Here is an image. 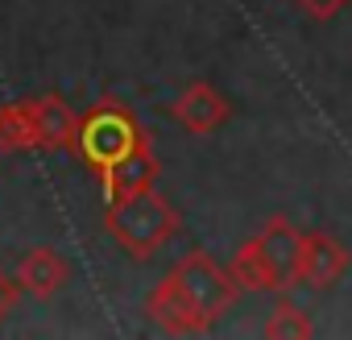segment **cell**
I'll use <instances>...</instances> for the list:
<instances>
[{
  "label": "cell",
  "instance_id": "8fae6325",
  "mask_svg": "<svg viewBox=\"0 0 352 340\" xmlns=\"http://www.w3.org/2000/svg\"><path fill=\"white\" fill-rule=\"evenodd\" d=\"M0 149H5V153H25V149H38L34 96L0 108Z\"/></svg>",
  "mask_w": 352,
  "mask_h": 340
},
{
  "label": "cell",
  "instance_id": "52a82bcc",
  "mask_svg": "<svg viewBox=\"0 0 352 340\" xmlns=\"http://www.w3.org/2000/svg\"><path fill=\"white\" fill-rule=\"evenodd\" d=\"M174 120H179L187 133H216V129H224L228 120H232V104H228V96L224 92H216L212 83H204V79H195V83H187L183 92H179V100H174Z\"/></svg>",
  "mask_w": 352,
  "mask_h": 340
},
{
  "label": "cell",
  "instance_id": "277c9868",
  "mask_svg": "<svg viewBox=\"0 0 352 340\" xmlns=\"http://www.w3.org/2000/svg\"><path fill=\"white\" fill-rule=\"evenodd\" d=\"M170 274L183 282V290L199 303V311H204L212 323H216V319L236 303V295H241V282L232 278V270L220 266V262H216L212 253H204V249H191Z\"/></svg>",
  "mask_w": 352,
  "mask_h": 340
},
{
  "label": "cell",
  "instance_id": "9c48e42d",
  "mask_svg": "<svg viewBox=\"0 0 352 340\" xmlns=\"http://www.w3.org/2000/svg\"><path fill=\"white\" fill-rule=\"evenodd\" d=\"M34 120H38V149H75L79 112L63 96H34Z\"/></svg>",
  "mask_w": 352,
  "mask_h": 340
},
{
  "label": "cell",
  "instance_id": "4fadbf2b",
  "mask_svg": "<svg viewBox=\"0 0 352 340\" xmlns=\"http://www.w3.org/2000/svg\"><path fill=\"white\" fill-rule=\"evenodd\" d=\"M298 13H307L311 21H331L340 9H348V0H290Z\"/></svg>",
  "mask_w": 352,
  "mask_h": 340
},
{
  "label": "cell",
  "instance_id": "5bb4252c",
  "mask_svg": "<svg viewBox=\"0 0 352 340\" xmlns=\"http://www.w3.org/2000/svg\"><path fill=\"white\" fill-rule=\"evenodd\" d=\"M17 299H21V282H17V274L0 270V323L9 319V311L17 307Z\"/></svg>",
  "mask_w": 352,
  "mask_h": 340
},
{
  "label": "cell",
  "instance_id": "30bf717a",
  "mask_svg": "<svg viewBox=\"0 0 352 340\" xmlns=\"http://www.w3.org/2000/svg\"><path fill=\"white\" fill-rule=\"evenodd\" d=\"M153 179H157V158L153 149H141L133 162H124L120 170H112L108 179H100L104 187V200H129V195H141V191H153Z\"/></svg>",
  "mask_w": 352,
  "mask_h": 340
},
{
  "label": "cell",
  "instance_id": "7a4b0ae2",
  "mask_svg": "<svg viewBox=\"0 0 352 340\" xmlns=\"http://www.w3.org/2000/svg\"><path fill=\"white\" fill-rule=\"evenodd\" d=\"M183 229V216L174 212V204L157 191H141L129 200H112L104 212V233L112 245L137 262H149L162 245H170Z\"/></svg>",
  "mask_w": 352,
  "mask_h": 340
},
{
  "label": "cell",
  "instance_id": "7c38bea8",
  "mask_svg": "<svg viewBox=\"0 0 352 340\" xmlns=\"http://www.w3.org/2000/svg\"><path fill=\"white\" fill-rule=\"evenodd\" d=\"M261 332L270 336V340H302V336H311V315L294 303V299H282L270 315H265V323H261Z\"/></svg>",
  "mask_w": 352,
  "mask_h": 340
},
{
  "label": "cell",
  "instance_id": "3957f363",
  "mask_svg": "<svg viewBox=\"0 0 352 340\" xmlns=\"http://www.w3.org/2000/svg\"><path fill=\"white\" fill-rule=\"evenodd\" d=\"M298 245H302V233L274 216L261 224L257 237H249L236 257H232V278L241 282V290H282L294 282V266H298Z\"/></svg>",
  "mask_w": 352,
  "mask_h": 340
},
{
  "label": "cell",
  "instance_id": "ba28073f",
  "mask_svg": "<svg viewBox=\"0 0 352 340\" xmlns=\"http://www.w3.org/2000/svg\"><path fill=\"white\" fill-rule=\"evenodd\" d=\"M17 282H21L25 295L50 299V295H58V290L71 282V262H67L58 249H50V245L25 249L21 262H17Z\"/></svg>",
  "mask_w": 352,
  "mask_h": 340
},
{
  "label": "cell",
  "instance_id": "6da1fadb",
  "mask_svg": "<svg viewBox=\"0 0 352 340\" xmlns=\"http://www.w3.org/2000/svg\"><path fill=\"white\" fill-rule=\"evenodd\" d=\"M141 149H149V133L129 112L120 100H100L87 112H79V133H75V153L96 170L100 179H108L112 170L133 162Z\"/></svg>",
  "mask_w": 352,
  "mask_h": 340
},
{
  "label": "cell",
  "instance_id": "8992f818",
  "mask_svg": "<svg viewBox=\"0 0 352 340\" xmlns=\"http://www.w3.org/2000/svg\"><path fill=\"white\" fill-rule=\"evenodd\" d=\"M348 266H352V257L340 245V237H331V233H302L294 282H302L311 290H331L348 274Z\"/></svg>",
  "mask_w": 352,
  "mask_h": 340
},
{
  "label": "cell",
  "instance_id": "5b68a950",
  "mask_svg": "<svg viewBox=\"0 0 352 340\" xmlns=\"http://www.w3.org/2000/svg\"><path fill=\"white\" fill-rule=\"evenodd\" d=\"M145 311H149V319H153L162 332H170V336H199V332L212 328V319L199 311V303L183 290V282L174 278V274H166V278L149 290Z\"/></svg>",
  "mask_w": 352,
  "mask_h": 340
}]
</instances>
